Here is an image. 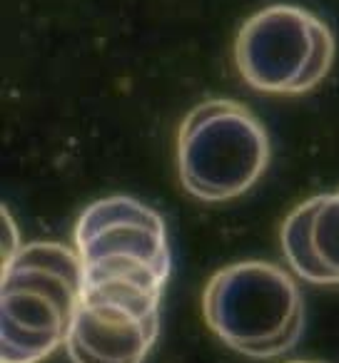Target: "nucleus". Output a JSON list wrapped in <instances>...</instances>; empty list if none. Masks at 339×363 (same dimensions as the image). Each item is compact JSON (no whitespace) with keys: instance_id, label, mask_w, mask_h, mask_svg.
Masks as SVG:
<instances>
[{"instance_id":"obj_1","label":"nucleus","mask_w":339,"mask_h":363,"mask_svg":"<svg viewBox=\"0 0 339 363\" xmlns=\"http://www.w3.org/2000/svg\"><path fill=\"white\" fill-rule=\"evenodd\" d=\"M85 277L77 252L55 242L21 247L3 269L0 363H38L70 336Z\"/></svg>"},{"instance_id":"obj_2","label":"nucleus","mask_w":339,"mask_h":363,"mask_svg":"<svg viewBox=\"0 0 339 363\" xmlns=\"http://www.w3.org/2000/svg\"><path fill=\"white\" fill-rule=\"evenodd\" d=\"M208 326L230 348L274 358L299 341L304 301L289 272L269 262H240L210 279L203 296Z\"/></svg>"},{"instance_id":"obj_3","label":"nucleus","mask_w":339,"mask_h":363,"mask_svg":"<svg viewBox=\"0 0 339 363\" xmlns=\"http://www.w3.org/2000/svg\"><path fill=\"white\" fill-rule=\"evenodd\" d=\"M267 162V132L240 102L208 100L195 107L180 127V179L203 202L242 197L264 174Z\"/></svg>"},{"instance_id":"obj_4","label":"nucleus","mask_w":339,"mask_h":363,"mask_svg":"<svg viewBox=\"0 0 339 363\" xmlns=\"http://www.w3.org/2000/svg\"><path fill=\"white\" fill-rule=\"evenodd\" d=\"M334 35L312 11L267 6L249 16L235 40V62L249 87L269 95H302L327 77Z\"/></svg>"},{"instance_id":"obj_5","label":"nucleus","mask_w":339,"mask_h":363,"mask_svg":"<svg viewBox=\"0 0 339 363\" xmlns=\"http://www.w3.org/2000/svg\"><path fill=\"white\" fill-rule=\"evenodd\" d=\"M75 252L85 284L127 281L162 291L170 277L165 222L130 197L90 204L77 219Z\"/></svg>"},{"instance_id":"obj_6","label":"nucleus","mask_w":339,"mask_h":363,"mask_svg":"<svg viewBox=\"0 0 339 363\" xmlns=\"http://www.w3.org/2000/svg\"><path fill=\"white\" fill-rule=\"evenodd\" d=\"M160 298L140 284H85L65 341L70 361L142 363L160 333Z\"/></svg>"},{"instance_id":"obj_7","label":"nucleus","mask_w":339,"mask_h":363,"mask_svg":"<svg viewBox=\"0 0 339 363\" xmlns=\"http://www.w3.org/2000/svg\"><path fill=\"white\" fill-rule=\"evenodd\" d=\"M282 252L304 281L339 284V192L307 199L284 219Z\"/></svg>"},{"instance_id":"obj_8","label":"nucleus","mask_w":339,"mask_h":363,"mask_svg":"<svg viewBox=\"0 0 339 363\" xmlns=\"http://www.w3.org/2000/svg\"><path fill=\"white\" fill-rule=\"evenodd\" d=\"M289 363H319V361H289Z\"/></svg>"}]
</instances>
